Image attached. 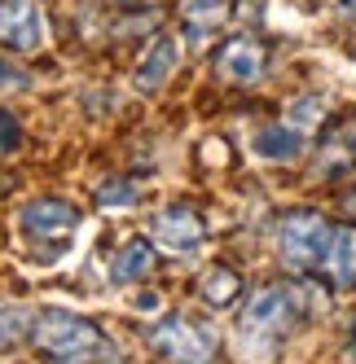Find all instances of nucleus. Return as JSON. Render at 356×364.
I'll return each instance as SVG.
<instances>
[{
	"label": "nucleus",
	"instance_id": "obj_1",
	"mask_svg": "<svg viewBox=\"0 0 356 364\" xmlns=\"http://www.w3.org/2000/svg\"><path fill=\"white\" fill-rule=\"evenodd\" d=\"M27 343L53 364H93L97 355H106V333L62 307H44L40 316H31Z\"/></svg>",
	"mask_w": 356,
	"mask_h": 364
},
{
	"label": "nucleus",
	"instance_id": "obj_2",
	"mask_svg": "<svg viewBox=\"0 0 356 364\" xmlns=\"http://www.w3.org/2000/svg\"><path fill=\"white\" fill-rule=\"evenodd\" d=\"M330 228L317 211H295L282 220L277 237H282V259L290 272H313L321 268V255H325V242H330Z\"/></svg>",
	"mask_w": 356,
	"mask_h": 364
},
{
	"label": "nucleus",
	"instance_id": "obj_3",
	"mask_svg": "<svg viewBox=\"0 0 356 364\" xmlns=\"http://www.w3.org/2000/svg\"><path fill=\"white\" fill-rule=\"evenodd\" d=\"M75 224H80V211H75L70 202H62V198H36V202L22 206V215H18L22 237H27L31 246L48 242V255H58L70 242V228Z\"/></svg>",
	"mask_w": 356,
	"mask_h": 364
},
{
	"label": "nucleus",
	"instance_id": "obj_4",
	"mask_svg": "<svg viewBox=\"0 0 356 364\" xmlns=\"http://www.w3.org/2000/svg\"><path fill=\"white\" fill-rule=\"evenodd\" d=\"M150 347H155L167 364H207L216 355V343H211V333L185 321V316H172L163 321L155 333H150Z\"/></svg>",
	"mask_w": 356,
	"mask_h": 364
},
{
	"label": "nucleus",
	"instance_id": "obj_5",
	"mask_svg": "<svg viewBox=\"0 0 356 364\" xmlns=\"http://www.w3.org/2000/svg\"><path fill=\"white\" fill-rule=\"evenodd\" d=\"M48 40L40 0H0V44L9 53H36Z\"/></svg>",
	"mask_w": 356,
	"mask_h": 364
},
{
	"label": "nucleus",
	"instance_id": "obj_6",
	"mask_svg": "<svg viewBox=\"0 0 356 364\" xmlns=\"http://www.w3.org/2000/svg\"><path fill=\"white\" fill-rule=\"evenodd\" d=\"M268 66V48L256 36H234L216 48V75L229 84H256Z\"/></svg>",
	"mask_w": 356,
	"mask_h": 364
},
{
	"label": "nucleus",
	"instance_id": "obj_7",
	"mask_svg": "<svg viewBox=\"0 0 356 364\" xmlns=\"http://www.w3.org/2000/svg\"><path fill=\"white\" fill-rule=\"evenodd\" d=\"M299 316V299L286 290V285H273V290L256 294V303L246 307V316H242V329L246 333H260V329H286L290 321Z\"/></svg>",
	"mask_w": 356,
	"mask_h": 364
},
{
	"label": "nucleus",
	"instance_id": "obj_8",
	"mask_svg": "<svg viewBox=\"0 0 356 364\" xmlns=\"http://www.w3.org/2000/svg\"><path fill=\"white\" fill-rule=\"evenodd\" d=\"M155 242H163L176 255L202 246V220H198V211H194V206H185V202L163 206V211L155 215Z\"/></svg>",
	"mask_w": 356,
	"mask_h": 364
},
{
	"label": "nucleus",
	"instance_id": "obj_9",
	"mask_svg": "<svg viewBox=\"0 0 356 364\" xmlns=\"http://www.w3.org/2000/svg\"><path fill=\"white\" fill-rule=\"evenodd\" d=\"M176 58H181V48H176L172 36H155V40H150V48L141 53V62H137V70H132L137 92H159V88L172 80Z\"/></svg>",
	"mask_w": 356,
	"mask_h": 364
},
{
	"label": "nucleus",
	"instance_id": "obj_10",
	"mask_svg": "<svg viewBox=\"0 0 356 364\" xmlns=\"http://www.w3.org/2000/svg\"><path fill=\"white\" fill-rule=\"evenodd\" d=\"M321 268L330 272V281L347 290L356 285V228H330V242L321 255Z\"/></svg>",
	"mask_w": 356,
	"mask_h": 364
},
{
	"label": "nucleus",
	"instance_id": "obj_11",
	"mask_svg": "<svg viewBox=\"0 0 356 364\" xmlns=\"http://www.w3.org/2000/svg\"><path fill=\"white\" fill-rule=\"evenodd\" d=\"M229 14V0H181V27L189 44H207Z\"/></svg>",
	"mask_w": 356,
	"mask_h": 364
},
{
	"label": "nucleus",
	"instance_id": "obj_12",
	"mask_svg": "<svg viewBox=\"0 0 356 364\" xmlns=\"http://www.w3.org/2000/svg\"><path fill=\"white\" fill-rule=\"evenodd\" d=\"M150 272H155V246L141 242V237L123 242V246H119V255L110 259V281H119V285L141 281V277H150Z\"/></svg>",
	"mask_w": 356,
	"mask_h": 364
},
{
	"label": "nucleus",
	"instance_id": "obj_13",
	"mask_svg": "<svg viewBox=\"0 0 356 364\" xmlns=\"http://www.w3.org/2000/svg\"><path fill=\"white\" fill-rule=\"evenodd\" d=\"M238 290H242V281H238V272H229V268H211V277L198 281L202 303H211V307H229L238 299Z\"/></svg>",
	"mask_w": 356,
	"mask_h": 364
},
{
	"label": "nucleus",
	"instance_id": "obj_14",
	"mask_svg": "<svg viewBox=\"0 0 356 364\" xmlns=\"http://www.w3.org/2000/svg\"><path fill=\"white\" fill-rule=\"evenodd\" d=\"M31 333V316L22 307H0V351L18 347L22 338Z\"/></svg>",
	"mask_w": 356,
	"mask_h": 364
},
{
	"label": "nucleus",
	"instance_id": "obj_15",
	"mask_svg": "<svg viewBox=\"0 0 356 364\" xmlns=\"http://www.w3.org/2000/svg\"><path fill=\"white\" fill-rule=\"evenodd\" d=\"M295 149H299V132H290V127H268L260 136V154H268V159H286Z\"/></svg>",
	"mask_w": 356,
	"mask_h": 364
},
{
	"label": "nucleus",
	"instance_id": "obj_16",
	"mask_svg": "<svg viewBox=\"0 0 356 364\" xmlns=\"http://www.w3.org/2000/svg\"><path fill=\"white\" fill-rule=\"evenodd\" d=\"M290 119L295 123H303V127H317V119H321V101L317 97H308V101H295V106H290Z\"/></svg>",
	"mask_w": 356,
	"mask_h": 364
},
{
	"label": "nucleus",
	"instance_id": "obj_17",
	"mask_svg": "<svg viewBox=\"0 0 356 364\" xmlns=\"http://www.w3.org/2000/svg\"><path fill=\"white\" fill-rule=\"evenodd\" d=\"M18 119L9 110H0V149H18Z\"/></svg>",
	"mask_w": 356,
	"mask_h": 364
},
{
	"label": "nucleus",
	"instance_id": "obj_18",
	"mask_svg": "<svg viewBox=\"0 0 356 364\" xmlns=\"http://www.w3.org/2000/svg\"><path fill=\"white\" fill-rule=\"evenodd\" d=\"M97 198L106 202V206H115V198H137V189L128 185V180H119V185H106V189H101Z\"/></svg>",
	"mask_w": 356,
	"mask_h": 364
},
{
	"label": "nucleus",
	"instance_id": "obj_19",
	"mask_svg": "<svg viewBox=\"0 0 356 364\" xmlns=\"http://www.w3.org/2000/svg\"><path fill=\"white\" fill-rule=\"evenodd\" d=\"M347 206H352V215H356V193H352V198H347Z\"/></svg>",
	"mask_w": 356,
	"mask_h": 364
}]
</instances>
